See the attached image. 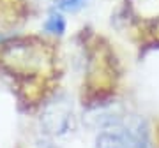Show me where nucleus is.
<instances>
[{"mask_svg": "<svg viewBox=\"0 0 159 148\" xmlns=\"http://www.w3.org/2000/svg\"><path fill=\"white\" fill-rule=\"evenodd\" d=\"M2 60L16 74H35L51 62L50 48L44 41H14L4 44Z\"/></svg>", "mask_w": 159, "mask_h": 148, "instance_id": "1", "label": "nucleus"}, {"mask_svg": "<svg viewBox=\"0 0 159 148\" xmlns=\"http://www.w3.org/2000/svg\"><path fill=\"white\" fill-rule=\"evenodd\" d=\"M134 18L143 23H159V0H129Z\"/></svg>", "mask_w": 159, "mask_h": 148, "instance_id": "2", "label": "nucleus"}, {"mask_svg": "<svg viewBox=\"0 0 159 148\" xmlns=\"http://www.w3.org/2000/svg\"><path fill=\"white\" fill-rule=\"evenodd\" d=\"M43 28L48 35H53V37H62L67 30V21L60 11H51L48 14V18L44 20V25Z\"/></svg>", "mask_w": 159, "mask_h": 148, "instance_id": "3", "label": "nucleus"}, {"mask_svg": "<svg viewBox=\"0 0 159 148\" xmlns=\"http://www.w3.org/2000/svg\"><path fill=\"white\" fill-rule=\"evenodd\" d=\"M89 0H57V7L60 12H67V14H76V12L83 11L87 7Z\"/></svg>", "mask_w": 159, "mask_h": 148, "instance_id": "4", "label": "nucleus"}]
</instances>
